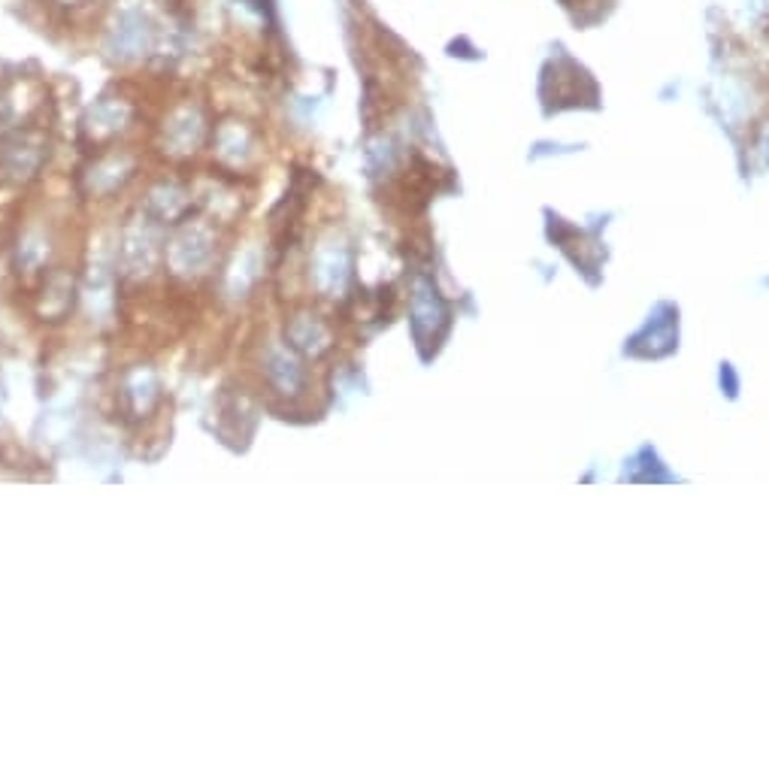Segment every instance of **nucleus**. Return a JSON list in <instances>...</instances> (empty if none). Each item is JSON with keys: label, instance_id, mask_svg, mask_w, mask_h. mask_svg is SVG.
Instances as JSON below:
<instances>
[{"label": "nucleus", "instance_id": "0eeeda50", "mask_svg": "<svg viewBox=\"0 0 769 772\" xmlns=\"http://www.w3.org/2000/svg\"><path fill=\"white\" fill-rule=\"evenodd\" d=\"M158 379L152 370H134L128 382H124V403L131 409V415H146L155 403H158Z\"/></svg>", "mask_w": 769, "mask_h": 772}, {"label": "nucleus", "instance_id": "1a4fd4ad", "mask_svg": "<svg viewBox=\"0 0 769 772\" xmlns=\"http://www.w3.org/2000/svg\"><path fill=\"white\" fill-rule=\"evenodd\" d=\"M201 116H197L194 109H182L173 122L167 124V136H170L176 152H194V146L201 143Z\"/></svg>", "mask_w": 769, "mask_h": 772}, {"label": "nucleus", "instance_id": "9d476101", "mask_svg": "<svg viewBox=\"0 0 769 772\" xmlns=\"http://www.w3.org/2000/svg\"><path fill=\"white\" fill-rule=\"evenodd\" d=\"M152 213L161 218V221H173V218H179L182 213H185V206H189V201H185V194L179 189H173V185H161L158 191H152Z\"/></svg>", "mask_w": 769, "mask_h": 772}, {"label": "nucleus", "instance_id": "423d86ee", "mask_svg": "<svg viewBox=\"0 0 769 772\" xmlns=\"http://www.w3.org/2000/svg\"><path fill=\"white\" fill-rule=\"evenodd\" d=\"M288 346L300 354L319 358L331 346V334H327V327L315 315L303 312L298 318H291V325H288Z\"/></svg>", "mask_w": 769, "mask_h": 772}, {"label": "nucleus", "instance_id": "7ed1b4c3", "mask_svg": "<svg viewBox=\"0 0 769 772\" xmlns=\"http://www.w3.org/2000/svg\"><path fill=\"white\" fill-rule=\"evenodd\" d=\"M351 257L349 249L343 243L322 245L315 257H312V279L322 288L324 294H337L349 282Z\"/></svg>", "mask_w": 769, "mask_h": 772}, {"label": "nucleus", "instance_id": "f8f14e48", "mask_svg": "<svg viewBox=\"0 0 769 772\" xmlns=\"http://www.w3.org/2000/svg\"><path fill=\"white\" fill-rule=\"evenodd\" d=\"M128 170H131V164L124 161V158H109V161L97 164L95 170H92V189L95 191L116 189V185L128 177Z\"/></svg>", "mask_w": 769, "mask_h": 772}, {"label": "nucleus", "instance_id": "20e7f679", "mask_svg": "<svg viewBox=\"0 0 769 772\" xmlns=\"http://www.w3.org/2000/svg\"><path fill=\"white\" fill-rule=\"evenodd\" d=\"M158 261V237L149 225H136L124 233L122 264L128 276H146Z\"/></svg>", "mask_w": 769, "mask_h": 772}, {"label": "nucleus", "instance_id": "ddd939ff", "mask_svg": "<svg viewBox=\"0 0 769 772\" xmlns=\"http://www.w3.org/2000/svg\"><path fill=\"white\" fill-rule=\"evenodd\" d=\"M124 107H119V104H100V107L92 112V122H97V131H116V128H122L124 122Z\"/></svg>", "mask_w": 769, "mask_h": 772}, {"label": "nucleus", "instance_id": "f03ea898", "mask_svg": "<svg viewBox=\"0 0 769 772\" xmlns=\"http://www.w3.org/2000/svg\"><path fill=\"white\" fill-rule=\"evenodd\" d=\"M446 322V303L436 294V288L428 276H416L412 282V334L419 346L428 342V337H436V327Z\"/></svg>", "mask_w": 769, "mask_h": 772}, {"label": "nucleus", "instance_id": "39448f33", "mask_svg": "<svg viewBox=\"0 0 769 772\" xmlns=\"http://www.w3.org/2000/svg\"><path fill=\"white\" fill-rule=\"evenodd\" d=\"M264 366H267V379L279 394H298L303 388V366H300L298 354L291 349H283V346H271L267 349V358H264Z\"/></svg>", "mask_w": 769, "mask_h": 772}, {"label": "nucleus", "instance_id": "9b49d317", "mask_svg": "<svg viewBox=\"0 0 769 772\" xmlns=\"http://www.w3.org/2000/svg\"><path fill=\"white\" fill-rule=\"evenodd\" d=\"M43 294H46V298H43L40 312L43 315H49V318H58V315L68 312L70 298H73V285H70L68 276H55L52 282L46 285Z\"/></svg>", "mask_w": 769, "mask_h": 772}, {"label": "nucleus", "instance_id": "6e6552de", "mask_svg": "<svg viewBox=\"0 0 769 772\" xmlns=\"http://www.w3.org/2000/svg\"><path fill=\"white\" fill-rule=\"evenodd\" d=\"M261 276V257L255 249H245L243 255H237V261L230 264L228 276H225V291L230 298H243L245 291L257 282Z\"/></svg>", "mask_w": 769, "mask_h": 772}, {"label": "nucleus", "instance_id": "f257e3e1", "mask_svg": "<svg viewBox=\"0 0 769 772\" xmlns=\"http://www.w3.org/2000/svg\"><path fill=\"white\" fill-rule=\"evenodd\" d=\"M209 257H213V233L203 225L182 228L167 249V261L179 276H197L209 264Z\"/></svg>", "mask_w": 769, "mask_h": 772}]
</instances>
